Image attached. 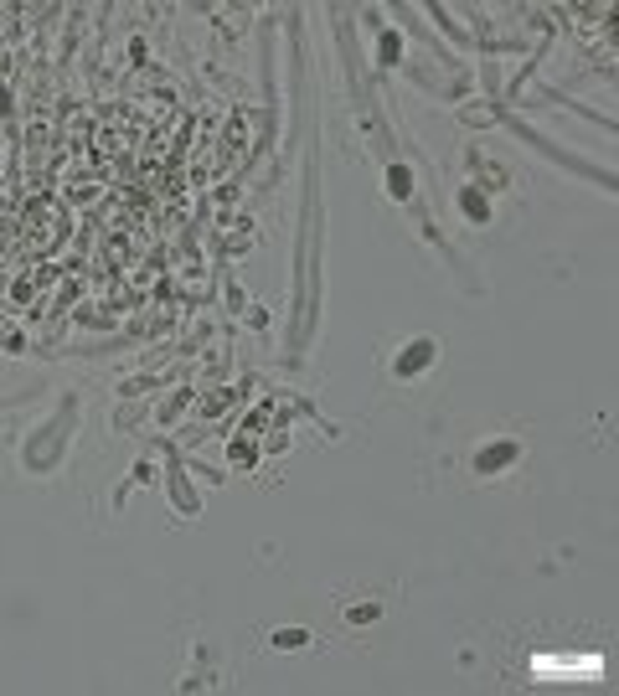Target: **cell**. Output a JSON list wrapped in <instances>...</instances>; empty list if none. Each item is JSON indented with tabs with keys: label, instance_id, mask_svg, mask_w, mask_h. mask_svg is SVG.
Segmentation results:
<instances>
[{
	"label": "cell",
	"instance_id": "obj_1",
	"mask_svg": "<svg viewBox=\"0 0 619 696\" xmlns=\"http://www.w3.org/2000/svg\"><path fill=\"white\" fill-rule=\"evenodd\" d=\"M434 361H438V346L429 341V335H418V341H408L403 351H397L392 371H397V376H418V371H429Z\"/></svg>",
	"mask_w": 619,
	"mask_h": 696
},
{
	"label": "cell",
	"instance_id": "obj_2",
	"mask_svg": "<svg viewBox=\"0 0 619 696\" xmlns=\"http://www.w3.org/2000/svg\"><path fill=\"white\" fill-rule=\"evenodd\" d=\"M516 460H522V449H516V444H501V449L485 444L480 454H475V474H506Z\"/></svg>",
	"mask_w": 619,
	"mask_h": 696
},
{
	"label": "cell",
	"instance_id": "obj_3",
	"mask_svg": "<svg viewBox=\"0 0 619 696\" xmlns=\"http://www.w3.org/2000/svg\"><path fill=\"white\" fill-rule=\"evenodd\" d=\"M274 650H305L310 645V629H274Z\"/></svg>",
	"mask_w": 619,
	"mask_h": 696
},
{
	"label": "cell",
	"instance_id": "obj_4",
	"mask_svg": "<svg viewBox=\"0 0 619 696\" xmlns=\"http://www.w3.org/2000/svg\"><path fill=\"white\" fill-rule=\"evenodd\" d=\"M387 181H392L387 191L397 196V202H403V196H408V170H403V165H392V175H387Z\"/></svg>",
	"mask_w": 619,
	"mask_h": 696
},
{
	"label": "cell",
	"instance_id": "obj_5",
	"mask_svg": "<svg viewBox=\"0 0 619 696\" xmlns=\"http://www.w3.org/2000/svg\"><path fill=\"white\" fill-rule=\"evenodd\" d=\"M465 212L475 217V222H485V202H480V196H475V191H465Z\"/></svg>",
	"mask_w": 619,
	"mask_h": 696
}]
</instances>
